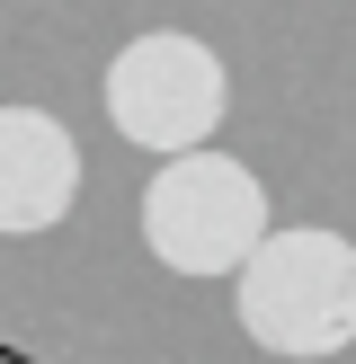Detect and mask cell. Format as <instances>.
I'll list each match as a JSON object with an SVG mask.
<instances>
[{"mask_svg":"<svg viewBox=\"0 0 356 364\" xmlns=\"http://www.w3.org/2000/svg\"><path fill=\"white\" fill-rule=\"evenodd\" d=\"M241 329L249 347L285 355V364H320V355H347L356 347V240L347 231H320L294 223L258 231L241 267Z\"/></svg>","mask_w":356,"mask_h":364,"instance_id":"6da1fadb","label":"cell"},{"mask_svg":"<svg viewBox=\"0 0 356 364\" xmlns=\"http://www.w3.org/2000/svg\"><path fill=\"white\" fill-rule=\"evenodd\" d=\"M267 231V187L223 151H169L142 187V240L169 276H231Z\"/></svg>","mask_w":356,"mask_h":364,"instance_id":"7a4b0ae2","label":"cell"},{"mask_svg":"<svg viewBox=\"0 0 356 364\" xmlns=\"http://www.w3.org/2000/svg\"><path fill=\"white\" fill-rule=\"evenodd\" d=\"M231 107V71L205 36L187 27H152L107 63V124H116L134 151H196V142L223 124Z\"/></svg>","mask_w":356,"mask_h":364,"instance_id":"3957f363","label":"cell"},{"mask_svg":"<svg viewBox=\"0 0 356 364\" xmlns=\"http://www.w3.org/2000/svg\"><path fill=\"white\" fill-rule=\"evenodd\" d=\"M80 205V142L45 107H0V240H36Z\"/></svg>","mask_w":356,"mask_h":364,"instance_id":"277c9868","label":"cell"},{"mask_svg":"<svg viewBox=\"0 0 356 364\" xmlns=\"http://www.w3.org/2000/svg\"><path fill=\"white\" fill-rule=\"evenodd\" d=\"M0 364H18V355H0Z\"/></svg>","mask_w":356,"mask_h":364,"instance_id":"5b68a950","label":"cell"}]
</instances>
